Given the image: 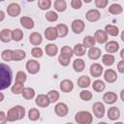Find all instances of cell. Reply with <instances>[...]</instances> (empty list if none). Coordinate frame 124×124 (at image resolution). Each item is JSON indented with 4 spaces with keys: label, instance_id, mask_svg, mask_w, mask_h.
Listing matches in <instances>:
<instances>
[{
    "label": "cell",
    "instance_id": "6da1fadb",
    "mask_svg": "<svg viewBox=\"0 0 124 124\" xmlns=\"http://www.w3.org/2000/svg\"><path fill=\"white\" fill-rule=\"evenodd\" d=\"M13 79V72L11 68L4 63H0V90L7 89Z\"/></svg>",
    "mask_w": 124,
    "mask_h": 124
},
{
    "label": "cell",
    "instance_id": "7a4b0ae2",
    "mask_svg": "<svg viewBox=\"0 0 124 124\" xmlns=\"http://www.w3.org/2000/svg\"><path fill=\"white\" fill-rule=\"evenodd\" d=\"M7 115V120L8 121H16V120H20L24 117L25 115V108L22 106H16L11 108L8 110Z\"/></svg>",
    "mask_w": 124,
    "mask_h": 124
},
{
    "label": "cell",
    "instance_id": "3957f363",
    "mask_svg": "<svg viewBox=\"0 0 124 124\" xmlns=\"http://www.w3.org/2000/svg\"><path fill=\"white\" fill-rule=\"evenodd\" d=\"M75 120L78 124H91L93 121V116L89 111L81 110L75 115Z\"/></svg>",
    "mask_w": 124,
    "mask_h": 124
},
{
    "label": "cell",
    "instance_id": "277c9868",
    "mask_svg": "<svg viewBox=\"0 0 124 124\" xmlns=\"http://www.w3.org/2000/svg\"><path fill=\"white\" fill-rule=\"evenodd\" d=\"M26 70L28 71V73L35 75L40 71V63L37 60L30 59L26 62Z\"/></svg>",
    "mask_w": 124,
    "mask_h": 124
},
{
    "label": "cell",
    "instance_id": "5b68a950",
    "mask_svg": "<svg viewBox=\"0 0 124 124\" xmlns=\"http://www.w3.org/2000/svg\"><path fill=\"white\" fill-rule=\"evenodd\" d=\"M92 110H93L94 115L97 118L104 117V114H105V107H104V104H102L101 102L94 103L93 106H92Z\"/></svg>",
    "mask_w": 124,
    "mask_h": 124
},
{
    "label": "cell",
    "instance_id": "8992f818",
    "mask_svg": "<svg viewBox=\"0 0 124 124\" xmlns=\"http://www.w3.org/2000/svg\"><path fill=\"white\" fill-rule=\"evenodd\" d=\"M54 111H55V113L58 116L64 117V116H66L68 114L69 108H68V106L66 104H64V103H58L54 107Z\"/></svg>",
    "mask_w": 124,
    "mask_h": 124
},
{
    "label": "cell",
    "instance_id": "52a82bcc",
    "mask_svg": "<svg viewBox=\"0 0 124 124\" xmlns=\"http://www.w3.org/2000/svg\"><path fill=\"white\" fill-rule=\"evenodd\" d=\"M72 30L74 33L76 34H80L83 30H84V27H85V23L83 20L81 19H75L73 22H72Z\"/></svg>",
    "mask_w": 124,
    "mask_h": 124
},
{
    "label": "cell",
    "instance_id": "ba28073f",
    "mask_svg": "<svg viewBox=\"0 0 124 124\" xmlns=\"http://www.w3.org/2000/svg\"><path fill=\"white\" fill-rule=\"evenodd\" d=\"M20 6L16 3H11L10 5H8L7 7V13L9 16L15 17V16H17L19 14H20Z\"/></svg>",
    "mask_w": 124,
    "mask_h": 124
},
{
    "label": "cell",
    "instance_id": "9c48e42d",
    "mask_svg": "<svg viewBox=\"0 0 124 124\" xmlns=\"http://www.w3.org/2000/svg\"><path fill=\"white\" fill-rule=\"evenodd\" d=\"M103 67L101 64H98V63H93L91 66H90V69H89V72H90V75L93 77V78H99L102 74H103Z\"/></svg>",
    "mask_w": 124,
    "mask_h": 124
},
{
    "label": "cell",
    "instance_id": "30bf717a",
    "mask_svg": "<svg viewBox=\"0 0 124 124\" xmlns=\"http://www.w3.org/2000/svg\"><path fill=\"white\" fill-rule=\"evenodd\" d=\"M85 16H86V19H87L88 21H90V22H95V21H98V20L100 19L101 14H100V12H99L98 10L92 9V10H89V11L86 13Z\"/></svg>",
    "mask_w": 124,
    "mask_h": 124
},
{
    "label": "cell",
    "instance_id": "8fae6325",
    "mask_svg": "<svg viewBox=\"0 0 124 124\" xmlns=\"http://www.w3.org/2000/svg\"><path fill=\"white\" fill-rule=\"evenodd\" d=\"M35 103H36V105L39 106L40 108H46V107H48L49 104H50V102H49L47 96L45 95V94H40V95H38V96L36 97Z\"/></svg>",
    "mask_w": 124,
    "mask_h": 124
},
{
    "label": "cell",
    "instance_id": "7c38bea8",
    "mask_svg": "<svg viewBox=\"0 0 124 124\" xmlns=\"http://www.w3.org/2000/svg\"><path fill=\"white\" fill-rule=\"evenodd\" d=\"M94 39H95V42L99 43V44H105L108 42V35L106 34V32L104 30H97L94 34Z\"/></svg>",
    "mask_w": 124,
    "mask_h": 124
},
{
    "label": "cell",
    "instance_id": "4fadbf2b",
    "mask_svg": "<svg viewBox=\"0 0 124 124\" xmlns=\"http://www.w3.org/2000/svg\"><path fill=\"white\" fill-rule=\"evenodd\" d=\"M60 89L64 93H69L74 89V83L70 79H63L60 82Z\"/></svg>",
    "mask_w": 124,
    "mask_h": 124
},
{
    "label": "cell",
    "instance_id": "5bb4252c",
    "mask_svg": "<svg viewBox=\"0 0 124 124\" xmlns=\"http://www.w3.org/2000/svg\"><path fill=\"white\" fill-rule=\"evenodd\" d=\"M104 78H105V80H106L107 82L112 83V82H114V81L117 79V74H116V72H115L114 70L108 69V70H107V71L105 72V74H104Z\"/></svg>",
    "mask_w": 124,
    "mask_h": 124
},
{
    "label": "cell",
    "instance_id": "9a60e30c",
    "mask_svg": "<svg viewBox=\"0 0 124 124\" xmlns=\"http://www.w3.org/2000/svg\"><path fill=\"white\" fill-rule=\"evenodd\" d=\"M45 37L46 38V40H49V41L55 40V39L58 37L56 28H55V27H52V26L47 27V28L45 30Z\"/></svg>",
    "mask_w": 124,
    "mask_h": 124
},
{
    "label": "cell",
    "instance_id": "2e32d148",
    "mask_svg": "<svg viewBox=\"0 0 124 124\" xmlns=\"http://www.w3.org/2000/svg\"><path fill=\"white\" fill-rule=\"evenodd\" d=\"M105 49L108 53H114L119 49V44L115 41H109L108 43L106 44Z\"/></svg>",
    "mask_w": 124,
    "mask_h": 124
},
{
    "label": "cell",
    "instance_id": "e0dca14e",
    "mask_svg": "<svg viewBox=\"0 0 124 124\" xmlns=\"http://www.w3.org/2000/svg\"><path fill=\"white\" fill-rule=\"evenodd\" d=\"M117 100V95L114 93V92H107L104 94L103 96V101L106 103V104H108V105H111L113 103H115Z\"/></svg>",
    "mask_w": 124,
    "mask_h": 124
},
{
    "label": "cell",
    "instance_id": "ac0fdd59",
    "mask_svg": "<svg viewBox=\"0 0 124 124\" xmlns=\"http://www.w3.org/2000/svg\"><path fill=\"white\" fill-rule=\"evenodd\" d=\"M29 41L33 46H39L42 44L43 42V38L42 35L38 32H33L31 33V35L29 36Z\"/></svg>",
    "mask_w": 124,
    "mask_h": 124
},
{
    "label": "cell",
    "instance_id": "d6986e66",
    "mask_svg": "<svg viewBox=\"0 0 124 124\" xmlns=\"http://www.w3.org/2000/svg\"><path fill=\"white\" fill-rule=\"evenodd\" d=\"M19 22L21 26H23L26 29H32L34 27V21L29 16H21L19 19Z\"/></svg>",
    "mask_w": 124,
    "mask_h": 124
},
{
    "label": "cell",
    "instance_id": "ffe728a7",
    "mask_svg": "<svg viewBox=\"0 0 124 124\" xmlns=\"http://www.w3.org/2000/svg\"><path fill=\"white\" fill-rule=\"evenodd\" d=\"M12 40V30L10 29H3L0 32V41L3 43H9Z\"/></svg>",
    "mask_w": 124,
    "mask_h": 124
},
{
    "label": "cell",
    "instance_id": "44dd1931",
    "mask_svg": "<svg viewBox=\"0 0 124 124\" xmlns=\"http://www.w3.org/2000/svg\"><path fill=\"white\" fill-rule=\"evenodd\" d=\"M26 56V53L24 50L22 49H16V50H13V53H12V60L14 61H20V60H23Z\"/></svg>",
    "mask_w": 124,
    "mask_h": 124
},
{
    "label": "cell",
    "instance_id": "7402d4cb",
    "mask_svg": "<svg viewBox=\"0 0 124 124\" xmlns=\"http://www.w3.org/2000/svg\"><path fill=\"white\" fill-rule=\"evenodd\" d=\"M108 117L110 120H116L120 117V110L116 107H111L108 110Z\"/></svg>",
    "mask_w": 124,
    "mask_h": 124
},
{
    "label": "cell",
    "instance_id": "603a6c76",
    "mask_svg": "<svg viewBox=\"0 0 124 124\" xmlns=\"http://www.w3.org/2000/svg\"><path fill=\"white\" fill-rule=\"evenodd\" d=\"M45 50H46V53L48 56L52 57V56H55V55L57 54V52H58V47H57V46L54 45V44H48V45L46 46Z\"/></svg>",
    "mask_w": 124,
    "mask_h": 124
},
{
    "label": "cell",
    "instance_id": "cb8c5ba5",
    "mask_svg": "<svg viewBox=\"0 0 124 124\" xmlns=\"http://www.w3.org/2000/svg\"><path fill=\"white\" fill-rule=\"evenodd\" d=\"M101 54H102L101 49L99 47H95V46L91 47L88 51V57L92 60H97L98 58L101 57Z\"/></svg>",
    "mask_w": 124,
    "mask_h": 124
},
{
    "label": "cell",
    "instance_id": "d4e9b609",
    "mask_svg": "<svg viewBox=\"0 0 124 124\" xmlns=\"http://www.w3.org/2000/svg\"><path fill=\"white\" fill-rule=\"evenodd\" d=\"M56 31H57V34H58V37H60V38H64V37H66L67 36V34H68V27H67V25L66 24H57L56 25Z\"/></svg>",
    "mask_w": 124,
    "mask_h": 124
},
{
    "label": "cell",
    "instance_id": "484cf974",
    "mask_svg": "<svg viewBox=\"0 0 124 124\" xmlns=\"http://www.w3.org/2000/svg\"><path fill=\"white\" fill-rule=\"evenodd\" d=\"M73 68L76 72H81L85 68V62L80 58H77L73 62Z\"/></svg>",
    "mask_w": 124,
    "mask_h": 124
},
{
    "label": "cell",
    "instance_id": "4316f807",
    "mask_svg": "<svg viewBox=\"0 0 124 124\" xmlns=\"http://www.w3.org/2000/svg\"><path fill=\"white\" fill-rule=\"evenodd\" d=\"M91 83V80H90V78L87 77V76H81L78 78V85L81 88H86L90 85Z\"/></svg>",
    "mask_w": 124,
    "mask_h": 124
},
{
    "label": "cell",
    "instance_id": "83f0119b",
    "mask_svg": "<svg viewBox=\"0 0 124 124\" xmlns=\"http://www.w3.org/2000/svg\"><path fill=\"white\" fill-rule=\"evenodd\" d=\"M21 95L24 99L31 100L35 97V90L31 87H25V88H23V90L21 92Z\"/></svg>",
    "mask_w": 124,
    "mask_h": 124
},
{
    "label": "cell",
    "instance_id": "f1b7e54d",
    "mask_svg": "<svg viewBox=\"0 0 124 124\" xmlns=\"http://www.w3.org/2000/svg\"><path fill=\"white\" fill-rule=\"evenodd\" d=\"M105 32H106V34L108 35H110V36H113V37H115V36H117L118 35V33H119V29H118V27L117 26H114V25H110V24H108V25H106V27H105V30H104Z\"/></svg>",
    "mask_w": 124,
    "mask_h": 124
},
{
    "label": "cell",
    "instance_id": "f546056e",
    "mask_svg": "<svg viewBox=\"0 0 124 124\" xmlns=\"http://www.w3.org/2000/svg\"><path fill=\"white\" fill-rule=\"evenodd\" d=\"M85 51H86V48L83 46L82 44H77L75 46H74V49H73V53L78 57L80 56H83L85 54Z\"/></svg>",
    "mask_w": 124,
    "mask_h": 124
},
{
    "label": "cell",
    "instance_id": "4dcf8cb0",
    "mask_svg": "<svg viewBox=\"0 0 124 124\" xmlns=\"http://www.w3.org/2000/svg\"><path fill=\"white\" fill-rule=\"evenodd\" d=\"M106 85H105V82L103 80H100V79H96L95 81H93V84H92V88L96 91V92H102L104 89H105Z\"/></svg>",
    "mask_w": 124,
    "mask_h": 124
},
{
    "label": "cell",
    "instance_id": "1f68e13d",
    "mask_svg": "<svg viewBox=\"0 0 124 124\" xmlns=\"http://www.w3.org/2000/svg\"><path fill=\"white\" fill-rule=\"evenodd\" d=\"M95 39L93 36H86L83 38V46L86 48V47H93L95 46Z\"/></svg>",
    "mask_w": 124,
    "mask_h": 124
},
{
    "label": "cell",
    "instance_id": "d6a6232c",
    "mask_svg": "<svg viewBox=\"0 0 124 124\" xmlns=\"http://www.w3.org/2000/svg\"><path fill=\"white\" fill-rule=\"evenodd\" d=\"M102 62L106 66H111L114 63V56L112 54H104L102 56Z\"/></svg>",
    "mask_w": 124,
    "mask_h": 124
},
{
    "label": "cell",
    "instance_id": "836d02e7",
    "mask_svg": "<svg viewBox=\"0 0 124 124\" xmlns=\"http://www.w3.org/2000/svg\"><path fill=\"white\" fill-rule=\"evenodd\" d=\"M53 5H54V9L57 12H64L67 7L66 1H64V0H56V1H54Z\"/></svg>",
    "mask_w": 124,
    "mask_h": 124
},
{
    "label": "cell",
    "instance_id": "e575fe53",
    "mask_svg": "<svg viewBox=\"0 0 124 124\" xmlns=\"http://www.w3.org/2000/svg\"><path fill=\"white\" fill-rule=\"evenodd\" d=\"M28 118L31 121H36L40 118V111L37 108H30V110L28 111Z\"/></svg>",
    "mask_w": 124,
    "mask_h": 124
},
{
    "label": "cell",
    "instance_id": "d590c367",
    "mask_svg": "<svg viewBox=\"0 0 124 124\" xmlns=\"http://www.w3.org/2000/svg\"><path fill=\"white\" fill-rule=\"evenodd\" d=\"M122 11H123L122 7H121L119 4H116V3L110 5L109 8H108V12H109L111 15H119V14L122 13Z\"/></svg>",
    "mask_w": 124,
    "mask_h": 124
},
{
    "label": "cell",
    "instance_id": "8d00e7d4",
    "mask_svg": "<svg viewBox=\"0 0 124 124\" xmlns=\"http://www.w3.org/2000/svg\"><path fill=\"white\" fill-rule=\"evenodd\" d=\"M22 38H23V32L20 29L16 28L12 31V40H14L16 42H19Z\"/></svg>",
    "mask_w": 124,
    "mask_h": 124
},
{
    "label": "cell",
    "instance_id": "74e56055",
    "mask_svg": "<svg viewBox=\"0 0 124 124\" xmlns=\"http://www.w3.org/2000/svg\"><path fill=\"white\" fill-rule=\"evenodd\" d=\"M46 96H47V98H48V100H49L50 103L57 102L58 99H59V97H60L58 91H56V90H50V91H48V93L46 94Z\"/></svg>",
    "mask_w": 124,
    "mask_h": 124
},
{
    "label": "cell",
    "instance_id": "f35d334b",
    "mask_svg": "<svg viewBox=\"0 0 124 124\" xmlns=\"http://www.w3.org/2000/svg\"><path fill=\"white\" fill-rule=\"evenodd\" d=\"M26 78H27L26 74L24 72H22V71H18L16 73V83L24 84V82L26 81Z\"/></svg>",
    "mask_w": 124,
    "mask_h": 124
},
{
    "label": "cell",
    "instance_id": "ab89813d",
    "mask_svg": "<svg viewBox=\"0 0 124 124\" xmlns=\"http://www.w3.org/2000/svg\"><path fill=\"white\" fill-rule=\"evenodd\" d=\"M38 6L41 10H48L51 6V1L50 0H39Z\"/></svg>",
    "mask_w": 124,
    "mask_h": 124
},
{
    "label": "cell",
    "instance_id": "60d3db41",
    "mask_svg": "<svg viewBox=\"0 0 124 124\" xmlns=\"http://www.w3.org/2000/svg\"><path fill=\"white\" fill-rule=\"evenodd\" d=\"M46 19L48 20L49 22H54L58 19V15L53 11H49L46 14Z\"/></svg>",
    "mask_w": 124,
    "mask_h": 124
},
{
    "label": "cell",
    "instance_id": "b9f144b4",
    "mask_svg": "<svg viewBox=\"0 0 124 124\" xmlns=\"http://www.w3.org/2000/svg\"><path fill=\"white\" fill-rule=\"evenodd\" d=\"M12 53H13V50H11V49H5V50L2 51L1 57H2V59L4 61L9 62V61L12 60Z\"/></svg>",
    "mask_w": 124,
    "mask_h": 124
},
{
    "label": "cell",
    "instance_id": "7bdbcfd3",
    "mask_svg": "<svg viewBox=\"0 0 124 124\" xmlns=\"http://www.w3.org/2000/svg\"><path fill=\"white\" fill-rule=\"evenodd\" d=\"M23 88H24L23 84H21V83H16V82H15V84L12 86V89H11V90H12V92H13L14 94L17 95V94H20V93L22 92Z\"/></svg>",
    "mask_w": 124,
    "mask_h": 124
},
{
    "label": "cell",
    "instance_id": "ee69618b",
    "mask_svg": "<svg viewBox=\"0 0 124 124\" xmlns=\"http://www.w3.org/2000/svg\"><path fill=\"white\" fill-rule=\"evenodd\" d=\"M61 54L62 55H65V56H68L70 58H72V56L74 55L73 53V49L68 46H64L62 48H61Z\"/></svg>",
    "mask_w": 124,
    "mask_h": 124
},
{
    "label": "cell",
    "instance_id": "f6af8a7d",
    "mask_svg": "<svg viewBox=\"0 0 124 124\" xmlns=\"http://www.w3.org/2000/svg\"><path fill=\"white\" fill-rule=\"evenodd\" d=\"M79 97L83 101H89V100L92 99V93L90 91H88V90H82L79 93Z\"/></svg>",
    "mask_w": 124,
    "mask_h": 124
},
{
    "label": "cell",
    "instance_id": "bcb514c9",
    "mask_svg": "<svg viewBox=\"0 0 124 124\" xmlns=\"http://www.w3.org/2000/svg\"><path fill=\"white\" fill-rule=\"evenodd\" d=\"M58 61H59V63L62 65V66H68L69 64H70V61H71V58L70 57H68V56H65V55H62V54H60L59 56H58Z\"/></svg>",
    "mask_w": 124,
    "mask_h": 124
},
{
    "label": "cell",
    "instance_id": "7dc6e473",
    "mask_svg": "<svg viewBox=\"0 0 124 124\" xmlns=\"http://www.w3.org/2000/svg\"><path fill=\"white\" fill-rule=\"evenodd\" d=\"M31 54H32V56H34L35 58L42 57V55H43V49H42L41 47H38V46L33 47L32 50H31Z\"/></svg>",
    "mask_w": 124,
    "mask_h": 124
},
{
    "label": "cell",
    "instance_id": "c3c4849f",
    "mask_svg": "<svg viewBox=\"0 0 124 124\" xmlns=\"http://www.w3.org/2000/svg\"><path fill=\"white\" fill-rule=\"evenodd\" d=\"M95 5L97 8H105L108 5V0H95Z\"/></svg>",
    "mask_w": 124,
    "mask_h": 124
},
{
    "label": "cell",
    "instance_id": "681fc988",
    "mask_svg": "<svg viewBox=\"0 0 124 124\" xmlns=\"http://www.w3.org/2000/svg\"><path fill=\"white\" fill-rule=\"evenodd\" d=\"M81 5H82V2H81L80 0H72V1H71V6H72V8H74V9H76V10L80 9Z\"/></svg>",
    "mask_w": 124,
    "mask_h": 124
},
{
    "label": "cell",
    "instance_id": "f907efd6",
    "mask_svg": "<svg viewBox=\"0 0 124 124\" xmlns=\"http://www.w3.org/2000/svg\"><path fill=\"white\" fill-rule=\"evenodd\" d=\"M7 115L4 111L0 110V124H6L7 123Z\"/></svg>",
    "mask_w": 124,
    "mask_h": 124
},
{
    "label": "cell",
    "instance_id": "816d5d0a",
    "mask_svg": "<svg viewBox=\"0 0 124 124\" xmlns=\"http://www.w3.org/2000/svg\"><path fill=\"white\" fill-rule=\"evenodd\" d=\"M117 69H118V71H119L121 74L124 73V61H123V60H120V61L118 62V64H117Z\"/></svg>",
    "mask_w": 124,
    "mask_h": 124
},
{
    "label": "cell",
    "instance_id": "f5cc1de1",
    "mask_svg": "<svg viewBox=\"0 0 124 124\" xmlns=\"http://www.w3.org/2000/svg\"><path fill=\"white\" fill-rule=\"evenodd\" d=\"M4 18H5V13H4L3 11H1V10H0V22H1V21H3V20H4Z\"/></svg>",
    "mask_w": 124,
    "mask_h": 124
},
{
    "label": "cell",
    "instance_id": "db71d44e",
    "mask_svg": "<svg viewBox=\"0 0 124 124\" xmlns=\"http://www.w3.org/2000/svg\"><path fill=\"white\" fill-rule=\"evenodd\" d=\"M120 56H121V58H122V60H123V58H124V49H121V52H120Z\"/></svg>",
    "mask_w": 124,
    "mask_h": 124
},
{
    "label": "cell",
    "instance_id": "11a10c76",
    "mask_svg": "<svg viewBox=\"0 0 124 124\" xmlns=\"http://www.w3.org/2000/svg\"><path fill=\"white\" fill-rule=\"evenodd\" d=\"M3 100H4V94L0 92V102H2Z\"/></svg>",
    "mask_w": 124,
    "mask_h": 124
},
{
    "label": "cell",
    "instance_id": "9f6ffc18",
    "mask_svg": "<svg viewBox=\"0 0 124 124\" xmlns=\"http://www.w3.org/2000/svg\"><path fill=\"white\" fill-rule=\"evenodd\" d=\"M123 93H124V90H122V91H121V100H122V101H124V98H123Z\"/></svg>",
    "mask_w": 124,
    "mask_h": 124
},
{
    "label": "cell",
    "instance_id": "6f0895ef",
    "mask_svg": "<svg viewBox=\"0 0 124 124\" xmlns=\"http://www.w3.org/2000/svg\"><path fill=\"white\" fill-rule=\"evenodd\" d=\"M98 124H108V123H106V122H99Z\"/></svg>",
    "mask_w": 124,
    "mask_h": 124
},
{
    "label": "cell",
    "instance_id": "680465c9",
    "mask_svg": "<svg viewBox=\"0 0 124 124\" xmlns=\"http://www.w3.org/2000/svg\"><path fill=\"white\" fill-rule=\"evenodd\" d=\"M114 124H123V122H116V123H114Z\"/></svg>",
    "mask_w": 124,
    "mask_h": 124
},
{
    "label": "cell",
    "instance_id": "91938a15",
    "mask_svg": "<svg viewBox=\"0 0 124 124\" xmlns=\"http://www.w3.org/2000/svg\"><path fill=\"white\" fill-rule=\"evenodd\" d=\"M66 124H73V123H71V122H68V123H66Z\"/></svg>",
    "mask_w": 124,
    "mask_h": 124
}]
</instances>
